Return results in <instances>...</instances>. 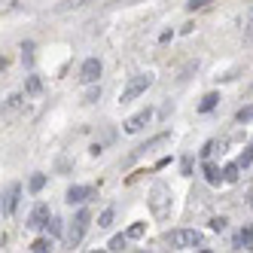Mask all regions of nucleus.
Here are the masks:
<instances>
[{"label":"nucleus","instance_id":"nucleus-1","mask_svg":"<svg viewBox=\"0 0 253 253\" xmlns=\"http://www.w3.org/2000/svg\"><path fill=\"white\" fill-rule=\"evenodd\" d=\"M165 238L177 250H202L205 247V235L198 232V229H174V232L165 235Z\"/></svg>","mask_w":253,"mask_h":253},{"label":"nucleus","instance_id":"nucleus-10","mask_svg":"<svg viewBox=\"0 0 253 253\" xmlns=\"http://www.w3.org/2000/svg\"><path fill=\"white\" fill-rule=\"evenodd\" d=\"M19 195H22V186L12 183L9 192H6V202H3V213H15V208H19Z\"/></svg>","mask_w":253,"mask_h":253},{"label":"nucleus","instance_id":"nucleus-14","mask_svg":"<svg viewBox=\"0 0 253 253\" xmlns=\"http://www.w3.org/2000/svg\"><path fill=\"white\" fill-rule=\"evenodd\" d=\"M31 250L34 253H49L52 250V238H37V241L31 244Z\"/></svg>","mask_w":253,"mask_h":253},{"label":"nucleus","instance_id":"nucleus-15","mask_svg":"<svg viewBox=\"0 0 253 253\" xmlns=\"http://www.w3.org/2000/svg\"><path fill=\"white\" fill-rule=\"evenodd\" d=\"M98 226H101V229H110V226H113V208H107V211L98 216Z\"/></svg>","mask_w":253,"mask_h":253},{"label":"nucleus","instance_id":"nucleus-6","mask_svg":"<svg viewBox=\"0 0 253 253\" xmlns=\"http://www.w3.org/2000/svg\"><path fill=\"white\" fill-rule=\"evenodd\" d=\"M150 119H153V110L147 107V110H140V113H134L128 122H125V134H137L143 125H150Z\"/></svg>","mask_w":253,"mask_h":253},{"label":"nucleus","instance_id":"nucleus-16","mask_svg":"<svg viewBox=\"0 0 253 253\" xmlns=\"http://www.w3.org/2000/svg\"><path fill=\"white\" fill-rule=\"evenodd\" d=\"M28 186H31V192H40V189L46 186V174H34V177H31V183H28Z\"/></svg>","mask_w":253,"mask_h":253},{"label":"nucleus","instance_id":"nucleus-12","mask_svg":"<svg viewBox=\"0 0 253 253\" xmlns=\"http://www.w3.org/2000/svg\"><path fill=\"white\" fill-rule=\"evenodd\" d=\"M205 177H208V183H223V171L220 168H216V165H211V162H208V165H205Z\"/></svg>","mask_w":253,"mask_h":253},{"label":"nucleus","instance_id":"nucleus-19","mask_svg":"<svg viewBox=\"0 0 253 253\" xmlns=\"http://www.w3.org/2000/svg\"><path fill=\"white\" fill-rule=\"evenodd\" d=\"M125 241H128L125 235H116V238H110V244H107V247H110V250H125Z\"/></svg>","mask_w":253,"mask_h":253},{"label":"nucleus","instance_id":"nucleus-9","mask_svg":"<svg viewBox=\"0 0 253 253\" xmlns=\"http://www.w3.org/2000/svg\"><path fill=\"white\" fill-rule=\"evenodd\" d=\"M92 195V186H70L67 189V205H80V202H85V198Z\"/></svg>","mask_w":253,"mask_h":253},{"label":"nucleus","instance_id":"nucleus-7","mask_svg":"<svg viewBox=\"0 0 253 253\" xmlns=\"http://www.w3.org/2000/svg\"><path fill=\"white\" fill-rule=\"evenodd\" d=\"M46 220H49V205H34V211H31V216H28V229H43L46 226Z\"/></svg>","mask_w":253,"mask_h":253},{"label":"nucleus","instance_id":"nucleus-18","mask_svg":"<svg viewBox=\"0 0 253 253\" xmlns=\"http://www.w3.org/2000/svg\"><path fill=\"white\" fill-rule=\"evenodd\" d=\"M250 162H253V140H250V147H247V150L241 153V159H238V165H241V168H247Z\"/></svg>","mask_w":253,"mask_h":253},{"label":"nucleus","instance_id":"nucleus-4","mask_svg":"<svg viewBox=\"0 0 253 253\" xmlns=\"http://www.w3.org/2000/svg\"><path fill=\"white\" fill-rule=\"evenodd\" d=\"M88 220H92V213H88V211L83 208V211L77 213V220H74V229L67 232V241L74 244V247H77V244L83 241V235H85V229H88Z\"/></svg>","mask_w":253,"mask_h":253},{"label":"nucleus","instance_id":"nucleus-17","mask_svg":"<svg viewBox=\"0 0 253 253\" xmlns=\"http://www.w3.org/2000/svg\"><path fill=\"white\" fill-rule=\"evenodd\" d=\"M46 232L49 235H61V220H58V216H49V220H46Z\"/></svg>","mask_w":253,"mask_h":253},{"label":"nucleus","instance_id":"nucleus-23","mask_svg":"<svg viewBox=\"0 0 253 253\" xmlns=\"http://www.w3.org/2000/svg\"><path fill=\"white\" fill-rule=\"evenodd\" d=\"M235 119H238V122H250L253 119V104L244 107V110H238V116H235Z\"/></svg>","mask_w":253,"mask_h":253},{"label":"nucleus","instance_id":"nucleus-13","mask_svg":"<svg viewBox=\"0 0 253 253\" xmlns=\"http://www.w3.org/2000/svg\"><path fill=\"white\" fill-rule=\"evenodd\" d=\"M238 177H241V165H238V162H232V165L223 168V180H226V183H235Z\"/></svg>","mask_w":253,"mask_h":253},{"label":"nucleus","instance_id":"nucleus-25","mask_svg":"<svg viewBox=\"0 0 253 253\" xmlns=\"http://www.w3.org/2000/svg\"><path fill=\"white\" fill-rule=\"evenodd\" d=\"M244 40H247V43L253 40V9H250V19H247V25H244Z\"/></svg>","mask_w":253,"mask_h":253},{"label":"nucleus","instance_id":"nucleus-8","mask_svg":"<svg viewBox=\"0 0 253 253\" xmlns=\"http://www.w3.org/2000/svg\"><path fill=\"white\" fill-rule=\"evenodd\" d=\"M235 250H253V226H247V229H241L238 235H235V244H232Z\"/></svg>","mask_w":253,"mask_h":253},{"label":"nucleus","instance_id":"nucleus-3","mask_svg":"<svg viewBox=\"0 0 253 253\" xmlns=\"http://www.w3.org/2000/svg\"><path fill=\"white\" fill-rule=\"evenodd\" d=\"M150 208H153L156 216H168V211H171V189L165 183H153V189H150Z\"/></svg>","mask_w":253,"mask_h":253},{"label":"nucleus","instance_id":"nucleus-24","mask_svg":"<svg viewBox=\"0 0 253 253\" xmlns=\"http://www.w3.org/2000/svg\"><path fill=\"white\" fill-rule=\"evenodd\" d=\"M226 223H229L226 216H213V220H211V229H213V232H223V229H226Z\"/></svg>","mask_w":253,"mask_h":253},{"label":"nucleus","instance_id":"nucleus-22","mask_svg":"<svg viewBox=\"0 0 253 253\" xmlns=\"http://www.w3.org/2000/svg\"><path fill=\"white\" fill-rule=\"evenodd\" d=\"M208 3H213V0H189V3H186V9H189V12H195V9H205Z\"/></svg>","mask_w":253,"mask_h":253},{"label":"nucleus","instance_id":"nucleus-20","mask_svg":"<svg viewBox=\"0 0 253 253\" xmlns=\"http://www.w3.org/2000/svg\"><path fill=\"white\" fill-rule=\"evenodd\" d=\"M40 88H43V83H40V77H28V92H31V95H37V92H40Z\"/></svg>","mask_w":253,"mask_h":253},{"label":"nucleus","instance_id":"nucleus-2","mask_svg":"<svg viewBox=\"0 0 253 253\" xmlns=\"http://www.w3.org/2000/svg\"><path fill=\"white\" fill-rule=\"evenodd\" d=\"M153 80H156L153 74H137V77H131V80H128V85L122 88V98H119V101H122V104L137 101V98H140V95H143V92H147V88L153 85Z\"/></svg>","mask_w":253,"mask_h":253},{"label":"nucleus","instance_id":"nucleus-28","mask_svg":"<svg viewBox=\"0 0 253 253\" xmlns=\"http://www.w3.org/2000/svg\"><path fill=\"white\" fill-rule=\"evenodd\" d=\"M250 88H253V85H250Z\"/></svg>","mask_w":253,"mask_h":253},{"label":"nucleus","instance_id":"nucleus-27","mask_svg":"<svg viewBox=\"0 0 253 253\" xmlns=\"http://www.w3.org/2000/svg\"><path fill=\"white\" fill-rule=\"evenodd\" d=\"M3 67H6V58H0V70H3Z\"/></svg>","mask_w":253,"mask_h":253},{"label":"nucleus","instance_id":"nucleus-11","mask_svg":"<svg viewBox=\"0 0 253 253\" xmlns=\"http://www.w3.org/2000/svg\"><path fill=\"white\" fill-rule=\"evenodd\" d=\"M216 104H220V95H216V92L205 95V98H202V104H198V113H211Z\"/></svg>","mask_w":253,"mask_h":253},{"label":"nucleus","instance_id":"nucleus-21","mask_svg":"<svg viewBox=\"0 0 253 253\" xmlns=\"http://www.w3.org/2000/svg\"><path fill=\"white\" fill-rule=\"evenodd\" d=\"M143 229H147V226H143V223H134L128 232H125V238H140V235H143Z\"/></svg>","mask_w":253,"mask_h":253},{"label":"nucleus","instance_id":"nucleus-5","mask_svg":"<svg viewBox=\"0 0 253 253\" xmlns=\"http://www.w3.org/2000/svg\"><path fill=\"white\" fill-rule=\"evenodd\" d=\"M98 77H101V58H88L80 70V83L92 85V83H98Z\"/></svg>","mask_w":253,"mask_h":253},{"label":"nucleus","instance_id":"nucleus-26","mask_svg":"<svg viewBox=\"0 0 253 253\" xmlns=\"http://www.w3.org/2000/svg\"><path fill=\"white\" fill-rule=\"evenodd\" d=\"M98 98H101V88H92V92H88V95H85V104H95Z\"/></svg>","mask_w":253,"mask_h":253}]
</instances>
